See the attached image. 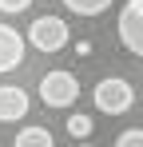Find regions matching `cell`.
<instances>
[{
    "mask_svg": "<svg viewBox=\"0 0 143 147\" xmlns=\"http://www.w3.org/2000/svg\"><path fill=\"white\" fill-rule=\"evenodd\" d=\"M92 99H95V107H99L103 115H123V111H131L135 92H131V84H127V80L107 76V80H99V84H95Z\"/></svg>",
    "mask_w": 143,
    "mask_h": 147,
    "instance_id": "1",
    "label": "cell"
},
{
    "mask_svg": "<svg viewBox=\"0 0 143 147\" xmlns=\"http://www.w3.org/2000/svg\"><path fill=\"white\" fill-rule=\"evenodd\" d=\"M40 99L44 107H72L80 99V84L72 72H44L40 76Z\"/></svg>",
    "mask_w": 143,
    "mask_h": 147,
    "instance_id": "2",
    "label": "cell"
},
{
    "mask_svg": "<svg viewBox=\"0 0 143 147\" xmlns=\"http://www.w3.org/2000/svg\"><path fill=\"white\" fill-rule=\"evenodd\" d=\"M115 28H119V44L131 52V56L143 60V0H127L119 8Z\"/></svg>",
    "mask_w": 143,
    "mask_h": 147,
    "instance_id": "3",
    "label": "cell"
},
{
    "mask_svg": "<svg viewBox=\"0 0 143 147\" xmlns=\"http://www.w3.org/2000/svg\"><path fill=\"white\" fill-rule=\"evenodd\" d=\"M28 44L40 52H60L68 48V24L60 16H36L32 28H28Z\"/></svg>",
    "mask_w": 143,
    "mask_h": 147,
    "instance_id": "4",
    "label": "cell"
},
{
    "mask_svg": "<svg viewBox=\"0 0 143 147\" xmlns=\"http://www.w3.org/2000/svg\"><path fill=\"white\" fill-rule=\"evenodd\" d=\"M24 52H28V40H24L16 28L0 24V76L4 72H16L24 64Z\"/></svg>",
    "mask_w": 143,
    "mask_h": 147,
    "instance_id": "5",
    "label": "cell"
},
{
    "mask_svg": "<svg viewBox=\"0 0 143 147\" xmlns=\"http://www.w3.org/2000/svg\"><path fill=\"white\" fill-rule=\"evenodd\" d=\"M28 107H32V99L24 88L16 84H0V123H16L28 115Z\"/></svg>",
    "mask_w": 143,
    "mask_h": 147,
    "instance_id": "6",
    "label": "cell"
},
{
    "mask_svg": "<svg viewBox=\"0 0 143 147\" xmlns=\"http://www.w3.org/2000/svg\"><path fill=\"white\" fill-rule=\"evenodd\" d=\"M16 147H56V139L48 127H24L16 131Z\"/></svg>",
    "mask_w": 143,
    "mask_h": 147,
    "instance_id": "7",
    "label": "cell"
},
{
    "mask_svg": "<svg viewBox=\"0 0 143 147\" xmlns=\"http://www.w3.org/2000/svg\"><path fill=\"white\" fill-rule=\"evenodd\" d=\"M64 8L76 16H99V12L111 8V0H64Z\"/></svg>",
    "mask_w": 143,
    "mask_h": 147,
    "instance_id": "8",
    "label": "cell"
},
{
    "mask_svg": "<svg viewBox=\"0 0 143 147\" xmlns=\"http://www.w3.org/2000/svg\"><path fill=\"white\" fill-rule=\"evenodd\" d=\"M64 127H68V135L72 139H88V135H92V115H84V111H76V115H68V123H64Z\"/></svg>",
    "mask_w": 143,
    "mask_h": 147,
    "instance_id": "9",
    "label": "cell"
},
{
    "mask_svg": "<svg viewBox=\"0 0 143 147\" xmlns=\"http://www.w3.org/2000/svg\"><path fill=\"white\" fill-rule=\"evenodd\" d=\"M115 147H143V127H127V131H119Z\"/></svg>",
    "mask_w": 143,
    "mask_h": 147,
    "instance_id": "10",
    "label": "cell"
},
{
    "mask_svg": "<svg viewBox=\"0 0 143 147\" xmlns=\"http://www.w3.org/2000/svg\"><path fill=\"white\" fill-rule=\"evenodd\" d=\"M24 8H32V0H0V12H8V16H16Z\"/></svg>",
    "mask_w": 143,
    "mask_h": 147,
    "instance_id": "11",
    "label": "cell"
},
{
    "mask_svg": "<svg viewBox=\"0 0 143 147\" xmlns=\"http://www.w3.org/2000/svg\"><path fill=\"white\" fill-rule=\"evenodd\" d=\"M76 147H95V143H80V139H76Z\"/></svg>",
    "mask_w": 143,
    "mask_h": 147,
    "instance_id": "12",
    "label": "cell"
}]
</instances>
